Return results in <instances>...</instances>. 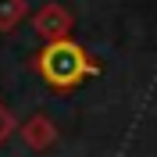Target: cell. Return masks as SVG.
<instances>
[{"mask_svg":"<svg viewBox=\"0 0 157 157\" xmlns=\"http://www.w3.org/2000/svg\"><path fill=\"white\" fill-rule=\"evenodd\" d=\"M32 64H36L39 78H43L47 86H54V89H75L78 82H86L89 75L100 71L97 57L86 54L71 36L68 39H54V43H43V50L32 57Z\"/></svg>","mask_w":157,"mask_h":157,"instance_id":"obj_1","label":"cell"},{"mask_svg":"<svg viewBox=\"0 0 157 157\" xmlns=\"http://www.w3.org/2000/svg\"><path fill=\"white\" fill-rule=\"evenodd\" d=\"M32 29H36V36L43 39V43H54V39H68L71 29H75V14H71L64 4H43V7H36V14H32Z\"/></svg>","mask_w":157,"mask_h":157,"instance_id":"obj_2","label":"cell"},{"mask_svg":"<svg viewBox=\"0 0 157 157\" xmlns=\"http://www.w3.org/2000/svg\"><path fill=\"white\" fill-rule=\"evenodd\" d=\"M18 132H21V139H25V147L29 150H36V154H47L54 143H57V125L50 121V114H32V118H25L18 125Z\"/></svg>","mask_w":157,"mask_h":157,"instance_id":"obj_3","label":"cell"},{"mask_svg":"<svg viewBox=\"0 0 157 157\" xmlns=\"http://www.w3.org/2000/svg\"><path fill=\"white\" fill-rule=\"evenodd\" d=\"M29 14V0H0V32H14Z\"/></svg>","mask_w":157,"mask_h":157,"instance_id":"obj_4","label":"cell"},{"mask_svg":"<svg viewBox=\"0 0 157 157\" xmlns=\"http://www.w3.org/2000/svg\"><path fill=\"white\" fill-rule=\"evenodd\" d=\"M14 132H18V118L11 114V107L0 100V147H4V143H7Z\"/></svg>","mask_w":157,"mask_h":157,"instance_id":"obj_5","label":"cell"}]
</instances>
